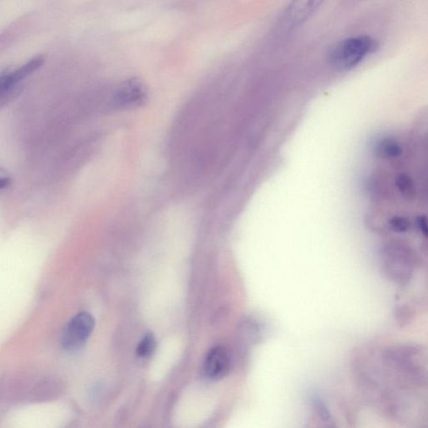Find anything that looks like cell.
<instances>
[{
	"label": "cell",
	"mask_w": 428,
	"mask_h": 428,
	"mask_svg": "<svg viewBox=\"0 0 428 428\" xmlns=\"http://www.w3.org/2000/svg\"><path fill=\"white\" fill-rule=\"evenodd\" d=\"M378 43L367 34L349 37L336 43L328 54V61L334 69L347 72L355 68L365 57L376 52Z\"/></svg>",
	"instance_id": "6da1fadb"
},
{
	"label": "cell",
	"mask_w": 428,
	"mask_h": 428,
	"mask_svg": "<svg viewBox=\"0 0 428 428\" xmlns=\"http://www.w3.org/2000/svg\"><path fill=\"white\" fill-rule=\"evenodd\" d=\"M95 328L91 314L81 312L68 322L61 336V345L67 351H76L83 346Z\"/></svg>",
	"instance_id": "7a4b0ae2"
},
{
	"label": "cell",
	"mask_w": 428,
	"mask_h": 428,
	"mask_svg": "<svg viewBox=\"0 0 428 428\" xmlns=\"http://www.w3.org/2000/svg\"><path fill=\"white\" fill-rule=\"evenodd\" d=\"M45 61V56H36L14 71L2 72L1 76H0L1 101L5 100L6 97L9 98L13 94L14 89L17 88L18 84L38 71L44 65Z\"/></svg>",
	"instance_id": "3957f363"
},
{
	"label": "cell",
	"mask_w": 428,
	"mask_h": 428,
	"mask_svg": "<svg viewBox=\"0 0 428 428\" xmlns=\"http://www.w3.org/2000/svg\"><path fill=\"white\" fill-rule=\"evenodd\" d=\"M147 100L145 85L137 78H130L120 84L114 96V106L130 109L141 107Z\"/></svg>",
	"instance_id": "277c9868"
},
{
	"label": "cell",
	"mask_w": 428,
	"mask_h": 428,
	"mask_svg": "<svg viewBox=\"0 0 428 428\" xmlns=\"http://www.w3.org/2000/svg\"><path fill=\"white\" fill-rule=\"evenodd\" d=\"M325 0H291L283 21L290 28L301 26L317 13Z\"/></svg>",
	"instance_id": "5b68a950"
},
{
	"label": "cell",
	"mask_w": 428,
	"mask_h": 428,
	"mask_svg": "<svg viewBox=\"0 0 428 428\" xmlns=\"http://www.w3.org/2000/svg\"><path fill=\"white\" fill-rule=\"evenodd\" d=\"M231 356L223 346H216L208 353L204 363V373L211 380L224 378L231 370Z\"/></svg>",
	"instance_id": "8992f818"
},
{
	"label": "cell",
	"mask_w": 428,
	"mask_h": 428,
	"mask_svg": "<svg viewBox=\"0 0 428 428\" xmlns=\"http://www.w3.org/2000/svg\"><path fill=\"white\" fill-rule=\"evenodd\" d=\"M403 147L400 143L392 138L383 140L379 143L378 149H377V151L381 157L387 158H398L403 154Z\"/></svg>",
	"instance_id": "52a82bcc"
},
{
	"label": "cell",
	"mask_w": 428,
	"mask_h": 428,
	"mask_svg": "<svg viewBox=\"0 0 428 428\" xmlns=\"http://www.w3.org/2000/svg\"><path fill=\"white\" fill-rule=\"evenodd\" d=\"M396 186L399 192L406 197H412L415 194V184L411 178L407 174L400 173L396 178Z\"/></svg>",
	"instance_id": "ba28073f"
},
{
	"label": "cell",
	"mask_w": 428,
	"mask_h": 428,
	"mask_svg": "<svg viewBox=\"0 0 428 428\" xmlns=\"http://www.w3.org/2000/svg\"><path fill=\"white\" fill-rule=\"evenodd\" d=\"M156 346H157V341H156L153 334H147V336L140 341L138 346L137 353L138 356L142 358L151 356L155 351Z\"/></svg>",
	"instance_id": "9c48e42d"
},
{
	"label": "cell",
	"mask_w": 428,
	"mask_h": 428,
	"mask_svg": "<svg viewBox=\"0 0 428 428\" xmlns=\"http://www.w3.org/2000/svg\"><path fill=\"white\" fill-rule=\"evenodd\" d=\"M389 225H390V228L394 232L405 233L409 229L410 222L406 217L396 216L389 221Z\"/></svg>",
	"instance_id": "30bf717a"
},
{
	"label": "cell",
	"mask_w": 428,
	"mask_h": 428,
	"mask_svg": "<svg viewBox=\"0 0 428 428\" xmlns=\"http://www.w3.org/2000/svg\"><path fill=\"white\" fill-rule=\"evenodd\" d=\"M416 225L419 228V231L422 233V235L428 238V217L425 215H421L416 217Z\"/></svg>",
	"instance_id": "8fae6325"
},
{
	"label": "cell",
	"mask_w": 428,
	"mask_h": 428,
	"mask_svg": "<svg viewBox=\"0 0 428 428\" xmlns=\"http://www.w3.org/2000/svg\"><path fill=\"white\" fill-rule=\"evenodd\" d=\"M11 185V178L6 174H1L0 176V189L2 191L9 188Z\"/></svg>",
	"instance_id": "7c38bea8"
}]
</instances>
